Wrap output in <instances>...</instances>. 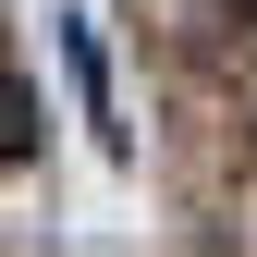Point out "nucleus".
<instances>
[{
  "mask_svg": "<svg viewBox=\"0 0 257 257\" xmlns=\"http://www.w3.org/2000/svg\"><path fill=\"white\" fill-rule=\"evenodd\" d=\"M25 147H37V86H25V74H0V172H13Z\"/></svg>",
  "mask_w": 257,
  "mask_h": 257,
  "instance_id": "nucleus-1",
  "label": "nucleus"
}]
</instances>
